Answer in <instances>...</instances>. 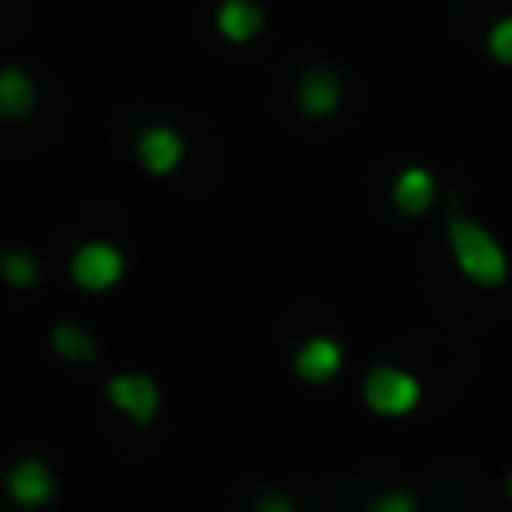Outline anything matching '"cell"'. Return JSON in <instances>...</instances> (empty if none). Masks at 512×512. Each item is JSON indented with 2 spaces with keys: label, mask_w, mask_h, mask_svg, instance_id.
Returning <instances> with one entry per match:
<instances>
[{
  "label": "cell",
  "mask_w": 512,
  "mask_h": 512,
  "mask_svg": "<svg viewBox=\"0 0 512 512\" xmlns=\"http://www.w3.org/2000/svg\"><path fill=\"white\" fill-rule=\"evenodd\" d=\"M488 52H492L500 64H512V16H500V20L488 28Z\"/></svg>",
  "instance_id": "16"
},
{
  "label": "cell",
  "mask_w": 512,
  "mask_h": 512,
  "mask_svg": "<svg viewBox=\"0 0 512 512\" xmlns=\"http://www.w3.org/2000/svg\"><path fill=\"white\" fill-rule=\"evenodd\" d=\"M340 100H344V84H340V76L332 68H312L296 84V108L304 116H316V120L332 116L340 108Z\"/></svg>",
  "instance_id": "8"
},
{
  "label": "cell",
  "mask_w": 512,
  "mask_h": 512,
  "mask_svg": "<svg viewBox=\"0 0 512 512\" xmlns=\"http://www.w3.org/2000/svg\"><path fill=\"white\" fill-rule=\"evenodd\" d=\"M36 108V84L24 68H0V116L24 120Z\"/></svg>",
  "instance_id": "12"
},
{
  "label": "cell",
  "mask_w": 512,
  "mask_h": 512,
  "mask_svg": "<svg viewBox=\"0 0 512 512\" xmlns=\"http://www.w3.org/2000/svg\"><path fill=\"white\" fill-rule=\"evenodd\" d=\"M264 28V8L256 0H220L216 8V32L228 44H248Z\"/></svg>",
  "instance_id": "9"
},
{
  "label": "cell",
  "mask_w": 512,
  "mask_h": 512,
  "mask_svg": "<svg viewBox=\"0 0 512 512\" xmlns=\"http://www.w3.org/2000/svg\"><path fill=\"white\" fill-rule=\"evenodd\" d=\"M252 512H300V504H296V496L292 492H284V488H272V484H260V488H252Z\"/></svg>",
  "instance_id": "15"
},
{
  "label": "cell",
  "mask_w": 512,
  "mask_h": 512,
  "mask_svg": "<svg viewBox=\"0 0 512 512\" xmlns=\"http://www.w3.org/2000/svg\"><path fill=\"white\" fill-rule=\"evenodd\" d=\"M504 496H508V504H512V468H508V476H504Z\"/></svg>",
  "instance_id": "17"
},
{
  "label": "cell",
  "mask_w": 512,
  "mask_h": 512,
  "mask_svg": "<svg viewBox=\"0 0 512 512\" xmlns=\"http://www.w3.org/2000/svg\"><path fill=\"white\" fill-rule=\"evenodd\" d=\"M4 496L16 508H48L56 500V472L40 456H24L4 472Z\"/></svg>",
  "instance_id": "5"
},
{
  "label": "cell",
  "mask_w": 512,
  "mask_h": 512,
  "mask_svg": "<svg viewBox=\"0 0 512 512\" xmlns=\"http://www.w3.org/2000/svg\"><path fill=\"white\" fill-rule=\"evenodd\" d=\"M364 512H424V496L404 484H376L364 496Z\"/></svg>",
  "instance_id": "13"
},
{
  "label": "cell",
  "mask_w": 512,
  "mask_h": 512,
  "mask_svg": "<svg viewBox=\"0 0 512 512\" xmlns=\"http://www.w3.org/2000/svg\"><path fill=\"white\" fill-rule=\"evenodd\" d=\"M344 368V348L332 340V336H308L296 352H292V372L304 380V384H328L336 380V372Z\"/></svg>",
  "instance_id": "7"
},
{
  "label": "cell",
  "mask_w": 512,
  "mask_h": 512,
  "mask_svg": "<svg viewBox=\"0 0 512 512\" xmlns=\"http://www.w3.org/2000/svg\"><path fill=\"white\" fill-rule=\"evenodd\" d=\"M360 396L376 416H408L420 404V380L396 364H376L364 376Z\"/></svg>",
  "instance_id": "2"
},
{
  "label": "cell",
  "mask_w": 512,
  "mask_h": 512,
  "mask_svg": "<svg viewBox=\"0 0 512 512\" xmlns=\"http://www.w3.org/2000/svg\"><path fill=\"white\" fill-rule=\"evenodd\" d=\"M448 248L456 268L480 284V288H504L508 284V252L504 244L472 216H452L448 220Z\"/></svg>",
  "instance_id": "1"
},
{
  "label": "cell",
  "mask_w": 512,
  "mask_h": 512,
  "mask_svg": "<svg viewBox=\"0 0 512 512\" xmlns=\"http://www.w3.org/2000/svg\"><path fill=\"white\" fill-rule=\"evenodd\" d=\"M48 344H52V352H56L60 360H68V364H96V356H100L96 336H92L88 328L72 324V320H60V324L48 332Z\"/></svg>",
  "instance_id": "11"
},
{
  "label": "cell",
  "mask_w": 512,
  "mask_h": 512,
  "mask_svg": "<svg viewBox=\"0 0 512 512\" xmlns=\"http://www.w3.org/2000/svg\"><path fill=\"white\" fill-rule=\"evenodd\" d=\"M0 276H4L8 288H32V284L40 280V264H36V256L24 252V248H8V252L0 256Z\"/></svg>",
  "instance_id": "14"
},
{
  "label": "cell",
  "mask_w": 512,
  "mask_h": 512,
  "mask_svg": "<svg viewBox=\"0 0 512 512\" xmlns=\"http://www.w3.org/2000/svg\"><path fill=\"white\" fill-rule=\"evenodd\" d=\"M432 200H436V176H432L428 168L412 164V168H404V172L392 180V204H396L400 212L420 216V212L432 208Z\"/></svg>",
  "instance_id": "10"
},
{
  "label": "cell",
  "mask_w": 512,
  "mask_h": 512,
  "mask_svg": "<svg viewBox=\"0 0 512 512\" xmlns=\"http://www.w3.org/2000/svg\"><path fill=\"white\" fill-rule=\"evenodd\" d=\"M68 276L84 288V292H108L112 284H120L124 276V252L112 240H88L72 252L68 260Z\"/></svg>",
  "instance_id": "4"
},
{
  "label": "cell",
  "mask_w": 512,
  "mask_h": 512,
  "mask_svg": "<svg viewBox=\"0 0 512 512\" xmlns=\"http://www.w3.org/2000/svg\"><path fill=\"white\" fill-rule=\"evenodd\" d=\"M136 160L148 176H168L184 160V136L168 124H152L136 136Z\"/></svg>",
  "instance_id": "6"
},
{
  "label": "cell",
  "mask_w": 512,
  "mask_h": 512,
  "mask_svg": "<svg viewBox=\"0 0 512 512\" xmlns=\"http://www.w3.org/2000/svg\"><path fill=\"white\" fill-rule=\"evenodd\" d=\"M104 396L116 412H124L136 428H148L160 412V384L148 372H116L104 380Z\"/></svg>",
  "instance_id": "3"
}]
</instances>
